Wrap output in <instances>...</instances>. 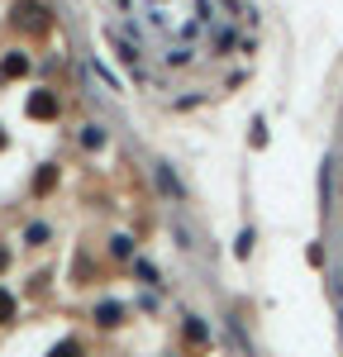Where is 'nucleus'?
Masks as SVG:
<instances>
[{
    "label": "nucleus",
    "mask_w": 343,
    "mask_h": 357,
    "mask_svg": "<svg viewBox=\"0 0 343 357\" xmlns=\"http://www.w3.org/2000/svg\"><path fill=\"white\" fill-rule=\"evenodd\" d=\"M96 319H100V324H119V319H124V310H119V305H100V310H96Z\"/></svg>",
    "instance_id": "39448f33"
},
{
    "label": "nucleus",
    "mask_w": 343,
    "mask_h": 357,
    "mask_svg": "<svg viewBox=\"0 0 343 357\" xmlns=\"http://www.w3.org/2000/svg\"><path fill=\"white\" fill-rule=\"evenodd\" d=\"M24 72H29V57L24 53H10L5 62H0V77H10V82H15V77H24Z\"/></svg>",
    "instance_id": "20e7f679"
},
{
    "label": "nucleus",
    "mask_w": 343,
    "mask_h": 357,
    "mask_svg": "<svg viewBox=\"0 0 343 357\" xmlns=\"http://www.w3.org/2000/svg\"><path fill=\"white\" fill-rule=\"evenodd\" d=\"M29 114H33V119H53V114H57V96L33 91V96H29Z\"/></svg>",
    "instance_id": "7ed1b4c3"
},
{
    "label": "nucleus",
    "mask_w": 343,
    "mask_h": 357,
    "mask_svg": "<svg viewBox=\"0 0 343 357\" xmlns=\"http://www.w3.org/2000/svg\"><path fill=\"white\" fill-rule=\"evenodd\" d=\"M0 148H5V134H0Z\"/></svg>",
    "instance_id": "1a4fd4ad"
},
{
    "label": "nucleus",
    "mask_w": 343,
    "mask_h": 357,
    "mask_svg": "<svg viewBox=\"0 0 343 357\" xmlns=\"http://www.w3.org/2000/svg\"><path fill=\"white\" fill-rule=\"evenodd\" d=\"M15 24L20 29H33V33H38V29H48V15H43V5H20V10H15Z\"/></svg>",
    "instance_id": "f03ea898"
},
{
    "label": "nucleus",
    "mask_w": 343,
    "mask_h": 357,
    "mask_svg": "<svg viewBox=\"0 0 343 357\" xmlns=\"http://www.w3.org/2000/svg\"><path fill=\"white\" fill-rule=\"evenodd\" d=\"M134 24L148 43H162L172 62H186L200 38H210L220 53L234 43V0H124Z\"/></svg>",
    "instance_id": "f257e3e1"
},
{
    "label": "nucleus",
    "mask_w": 343,
    "mask_h": 357,
    "mask_svg": "<svg viewBox=\"0 0 343 357\" xmlns=\"http://www.w3.org/2000/svg\"><path fill=\"white\" fill-rule=\"evenodd\" d=\"M5 319H15V301H10V291H0V324Z\"/></svg>",
    "instance_id": "423d86ee"
},
{
    "label": "nucleus",
    "mask_w": 343,
    "mask_h": 357,
    "mask_svg": "<svg viewBox=\"0 0 343 357\" xmlns=\"http://www.w3.org/2000/svg\"><path fill=\"white\" fill-rule=\"evenodd\" d=\"M0 267H5V252H0Z\"/></svg>",
    "instance_id": "6e6552de"
},
{
    "label": "nucleus",
    "mask_w": 343,
    "mask_h": 357,
    "mask_svg": "<svg viewBox=\"0 0 343 357\" xmlns=\"http://www.w3.org/2000/svg\"><path fill=\"white\" fill-rule=\"evenodd\" d=\"M53 357H82V348H77V343H57Z\"/></svg>",
    "instance_id": "0eeeda50"
}]
</instances>
